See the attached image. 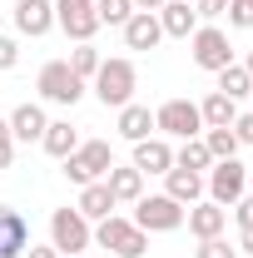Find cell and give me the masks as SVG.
Here are the masks:
<instances>
[{"label":"cell","instance_id":"cell-39","mask_svg":"<svg viewBox=\"0 0 253 258\" xmlns=\"http://www.w3.org/2000/svg\"><path fill=\"white\" fill-rule=\"evenodd\" d=\"M238 64H243V70H248V75H253V50H248V55H243V60H238Z\"/></svg>","mask_w":253,"mask_h":258},{"label":"cell","instance_id":"cell-26","mask_svg":"<svg viewBox=\"0 0 253 258\" xmlns=\"http://www.w3.org/2000/svg\"><path fill=\"white\" fill-rule=\"evenodd\" d=\"M248 90H253V75H248V70H243L238 60L228 64V70H219V95H228V99H243Z\"/></svg>","mask_w":253,"mask_h":258},{"label":"cell","instance_id":"cell-36","mask_svg":"<svg viewBox=\"0 0 253 258\" xmlns=\"http://www.w3.org/2000/svg\"><path fill=\"white\" fill-rule=\"evenodd\" d=\"M20 258H60V253H55V243H30Z\"/></svg>","mask_w":253,"mask_h":258},{"label":"cell","instance_id":"cell-13","mask_svg":"<svg viewBox=\"0 0 253 258\" xmlns=\"http://www.w3.org/2000/svg\"><path fill=\"white\" fill-rule=\"evenodd\" d=\"M184 224H189L194 238H219L223 228H228V209H219L214 199H199V204H189Z\"/></svg>","mask_w":253,"mask_h":258},{"label":"cell","instance_id":"cell-28","mask_svg":"<svg viewBox=\"0 0 253 258\" xmlns=\"http://www.w3.org/2000/svg\"><path fill=\"white\" fill-rule=\"evenodd\" d=\"M95 15H99V25H124L129 15H134V0H95Z\"/></svg>","mask_w":253,"mask_h":258},{"label":"cell","instance_id":"cell-5","mask_svg":"<svg viewBox=\"0 0 253 258\" xmlns=\"http://www.w3.org/2000/svg\"><path fill=\"white\" fill-rule=\"evenodd\" d=\"M35 90H40V99H45V104H65V109H70V104H80V99H85V90H90V85H85V80H80L65 60H50V64H40Z\"/></svg>","mask_w":253,"mask_h":258},{"label":"cell","instance_id":"cell-4","mask_svg":"<svg viewBox=\"0 0 253 258\" xmlns=\"http://www.w3.org/2000/svg\"><path fill=\"white\" fill-rule=\"evenodd\" d=\"M184 204H174L169 194H139L134 199V228H144V233H174V228H184Z\"/></svg>","mask_w":253,"mask_h":258},{"label":"cell","instance_id":"cell-42","mask_svg":"<svg viewBox=\"0 0 253 258\" xmlns=\"http://www.w3.org/2000/svg\"><path fill=\"white\" fill-rule=\"evenodd\" d=\"M248 99H253V90H248Z\"/></svg>","mask_w":253,"mask_h":258},{"label":"cell","instance_id":"cell-15","mask_svg":"<svg viewBox=\"0 0 253 258\" xmlns=\"http://www.w3.org/2000/svg\"><path fill=\"white\" fill-rule=\"evenodd\" d=\"M50 124V114H45V104H15L10 109V134H15V144H40V134Z\"/></svg>","mask_w":253,"mask_h":258},{"label":"cell","instance_id":"cell-22","mask_svg":"<svg viewBox=\"0 0 253 258\" xmlns=\"http://www.w3.org/2000/svg\"><path fill=\"white\" fill-rule=\"evenodd\" d=\"M199 119H204V129H228L233 119H238V99L209 90V95L199 99Z\"/></svg>","mask_w":253,"mask_h":258},{"label":"cell","instance_id":"cell-10","mask_svg":"<svg viewBox=\"0 0 253 258\" xmlns=\"http://www.w3.org/2000/svg\"><path fill=\"white\" fill-rule=\"evenodd\" d=\"M55 25H60L75 45H90L99 30V15H95V0H55Z\"/></svg>","mask_w":253,"mask_h":258},{"label":"cell","instance_id":"cell-40","mask_svg":"<svg viewBox=\"0 0 253 258\" xmlns=\"http://www.w3.org/2000/svg\"><path fill=\"white\" fill-rule=\"evenodd\" d=\"M248 189H253V169H248Z\"/></svg>","mask_w":253,"mask_h":258},{"label":"cell","instance_id":"cell-7","mask_svg":"<svg viewBox=\"0 0 253 258\" xmlns=\"http://www.w3.org/2000/svg\"><path fill=\"white\" fill-rule=\"evenodd\" d=\"M204 194H209L219 209H233V204L248 194V164L214 159V164H209V179H204Z\"/></svg>","mask_w":253,"mask_h":258},{"label":"cell","instance_id":"cell-32","mask_svg":"<svg viewBox=\"0 0 253 258\" xmlns=\"http://www.w3.org/2000/svg\"><path fill=\"white\" fill-rule=\"evenodd\" d=\"M15 159V134H10V119H0V169H10Z\"/></svg>","mask_w":253,"mask_h":258},{"label":"cell","instance_id":"cell-14","mask_svg":"<svg viewBox=\"0 0 253 258\" xmlns=\"http://www.w3.org/2000/svg\"><path fill=\"white\" fill-rule=\"evenodd\" d=\"M119 35H124V45H129V50H154L159 40H164V25H159V15H154V10H134L124 25H119Z\"/></svg>","mask_w":253,"mask_h":258},{"label":"cell","instance_id":"cell-19","mask_svg":"<svg viewBox=\"0 0 253 258\" xmlns=\"http://www.w3.org/2000/svg\"><path fill=\"white\" fill-rule=\"evenodd\" d=\"M164 194H169L174 204H184V209H189V204L204 199V174H194V169H179V164H174V169L164 174Z\"/></svg>","mask_w":253,"mask_h":258},{"label":"cell","instance_id":"cell-21","mask_svg":"<svg viewBox=\"0 0 253 258\" xmlns=\"http://www.w3.org/2000/svg\"><path fill=\"white\" fill-rule=\"evenodd\" d=\"M119 139H129V144H139V139H149V134H154V109H149V104H134V99H129L124 109H119Z\"/></svg>","mask_w":253,"mask_h":258},{"label":"cell","instance_id":"cell-34","mask_svg":"<svg viewBox=\"0 0 253 258\" xmlns=\"http://www.w3.org/2000/svg\"><path fill=\"white\" fill-rule=\"evenodd\" d=\"M233 219H238V228H253V194H243L233 204Z\"/></svg>","mask_w":253,"mask_h":258},{"label":"cell","instance_id":"cell-1","mask_svg":"<svg viewBox=\"0 0 253 258\" xmlns=\"http://www.w3.org/2000/svg\"><path fill=\"white\" fill-rule=\"evenodd\" d=\"M90 90H95V99L104 104V109H124L129 99H134V90H139V70H134V60H129V55L99 60Z\"/></svg>","mask_w":253,"mask_h":258},{"label":"cell","instance_id":"cell-33","mask_svg":"<svg viewBox=\"0 0 253 258\" xmlns=\"http://www.w3.org/2000/svg\"><path fill=\"white\" fill-rule=\"evenodd\" d=\"M194 10H199V20H219L228 10V0H194Z\"/></svg>","mask_w":253,"mask_h":258},{"label":"cell","instance_id":"cell-38","mask_svg":"<svg viewBox=\"0 0 253 258\" xmlns=\"http://www.w3.org/2000/svg\"><path fill=\"white\" fill-rule=\"evenodd\" d=\"M164 0H134V10H159Z\"/></svg>","mask_w":253,"mask_h":258},{"label":"cell","instance_id":"cell-25","mask_svg":"<svg viewBox=\"0 0 253 258\" xmlns=\"http://www.w3.org/2000/svg\"><path fill=\"white\" fill-rule=\"evenodd\" d=\"M174 164L179 169H194V174H209V149H204V139H179V149H174Z\"/></svg>","mask_w":253,"mask_h":258},{"label":"cell","instance_id":"cell-35","mask_svg":"<svg viewBox=\"0 0 253 258\" xmlns=\"http://www.w3.org/2000/svg\"><path fill=\"white\" fill-rule=\"evenodd\" d=\"M233 134H238V144H253V109L233 119Z\"/></svg>","mask_w":253,"mask_h":258},{"label":"cell","instance_id":"cell-41","mask_svg":"<svg viewBox=\"0 0 253 258\" xmlns=\"http://www.w3.org/2000/svg\"><path fill=\"white\" fill-rule=\"evenodd\" d=\"M70 258H85V253H70Z\"/></svg>","mask_w":253,"mask_h":258},{"label":"cell","instance_id":"cell-23","mask_svg":"<svg viewBox=\"0 0 253 258\" xmlns=\"http://www.w3.org/2000/svg\"><path fill=\"white\" fill-rule=\"evenodd\" d=\"M104 184L114 194V204H134V199L144 194V174H139L134 164H114V169L104 174Z\"/></svg>","mask_w":253,"mask_h":258},{"label":"cell","instance_id":"cell-43","mask_svg":"<svg viewBox=\"0 0 253 258\" xmlns=\"http://www.w3.org/2000/svg\"><path fill=\"white\" fill-rule=\"evenodd\" d=\"M189 5H194V0H189Z\"/></svg>","mask_w":253,"mask_h":258},{"label":"cell","instance_id":"cell-29","mask_svg":"<svg viewBox=\"0 0 253 258\" xmlns=\"http://www.w3.org/2000/svg\"><path fill=\"white\" fill-rule=\"evenodd\" d=\"M194 258H238V243H228V238H199V248H194Z\"/></svg>","mask_w":253,"mask_h":258},{"label":"cell","instance_id":"cell-16","mask_svg":"<svg viewBox=\"0 0 253 258\" xmlns=\"http://www.w3.org/2000/svg\"><path fill=\"white\" fill-rule=\"evenodd\" d=\"M154 15H159V25H164V35H174V40H189L199 30V10H194L189 0H164Z\"/></svg>","mask_w":253,"mask_h":258},{"label":"cell","instance_id":"cell-37","mask_svg":"<svg viewBox=\"0 0 253 258\" xmlns=\"http://www.w3.org/2000/svg\"><path fill=\"white\" fill-rule=\"evenodd\" d=\"M238 253H253V228H238Z\"/></svg>","mask_w":253,"mask_h":258},{"label":"cell","instance_id":"cell-24","mask_svg":"<svg viewBox=\"0 0 253 258\" xmlns=\"http://www.w3.org/2000/svg\"><path fill=\"white\" fill-rule=\"evenodd\" d=\"M199 139H204L209 159H238V134H233V124L228 129H204Z\"/></svg>","mask_w":253,"mask_h":258},{"label":"cell","instance_id":"cell-27","mask_svg":"<svg viewBox=\"0 0 253 258\" xmlns=\"http://www.w3.org/2000/svg\"><path fill=\"white\" fill-rule=\"evenodd\" d=\"M99 60H104V55H99L95 45H75V50H70V70H75V75H80V80H85V85H90V80H95V70H99Z\"/></svg>","mask_w":253,"mask_h":258},{"label":"cell","instance_id":"cell-18","mask_svg":"<svg viewBox=\"0 0 253 258\" xmlns=\"http://www.w3.org/2000/svg\"><path fill=\"white\" fill-rule=\"evenodd\" d=\"M40 149H45L50 159H70V154L80 149V129L70 124V119H50L45 134H40Z\"/></svg>","mask_w":253,"mask_h":258},{"label":"cell","instance_id":"cell-11","mask_svg":"<svg viewBox=\"0 0 253 258\" xmlns=\"http://www.w3.org/2000/svg\"><path fill=\"white\" fill-rule=\"evenodd\" d=\"M10 20H15V35H25V40H40V35L55 30V0H15Z\"/></svg>","mask_w":253,"mask_h":258},{"label":"cell","instance_id":"cell-2","mask_svg":"<svg viewBox=\"0 0 253 258\" xmlns=\"http://www.w3.org/2000/svg\"><path fill=\"white\" fill-rule=\"evenodd\" d=\"M65 164V179L75 184V189H85V184H95V179H104L109 169H114V149L104 144V139H80V149L70 154Z\"/></svg>","mask_w":253,"mask_h":258},{"label":"cell","instance_id":"cell-17","mask_svg":"<svg viewBox=\"0 0 253 258\" xmlns=\"http://www.w3.org/2000/svg\"><path fill=\"white\" fill-rule=\"evenodd\" d=\"M25 248H30V228L20 219V209L0 204V258H20Z\"/></svg>","mask_w":253,"mask_h":258},{"label":"cell","instance_id":"cell-12","mask_svg":"<svg viewBox=\"0 0 253 258\" xmlns=\"http://www.w3.org/2000/svg\"><path fill=\"white\" fill-rule=\"evenodd\" d=\"M134 169H139V174H169V169H174V144H169L164 134L139 139V144H134Z\"/></svg>","mask_w":253,"mask_h":258},{"label":"cell","instance_id":"cell-3","mask_svg":"<svg viewBox=\"0 0 253 258\" xmlns=\"http://www.w3.org/2000/svg\"><path fill=\"white\" fill-rule=\"evenodd\" d=\"M95 243H99V248H109L114 258H144L149 233H144V228H134V219L109 214V219H99V224H95Z\"/></svg>","mask_w":253,"mask_h":258},{"label":"cell","instance_id":"cell-8","mask_svg":"<svg viewBox=\"0 0 253 258\" xmlns=\"http://www.w3.org/2000/svg\"><path fill=\"white\" fill-rule=\"evenodd\" d=\"M189 55H194V64L209 70V75H219V70H228V64L238 60L233 45H228V30H219V25H199V30L189 35Z\"/></svg>","mask_w":253,"mask_h":258},{"label":"cell","instance_id":"cell-6","mask_svg":"<svg viewBox=\"0 0 253 258\" xmlns=\"http://www.w3.org/2000/svg\"><path fill=\"white\" fill-rule=\"evenodd\" d=\"M50 243H55L60 258L85 253V248L95 243V224H90L80 209H55V214H50Z\"/></svg>","mask_w":253,"mask_h":258},{"label":"cell","instance_id":"cell-9","mask_svg":"<svg viewBox=\"0 0 253 258\" xmlns=\"http://www.w3.org/2000/svg\"><path fill=\"white\" fill-rule=\"evenodd\" d=\"M154 134H164V139H199L204 134L199 104L194 99H164L154 109Z\"/></svg>","mask_w":253,"mask_h":258},{"label":"cell","instance_id":"cell-31","mask_svg":"<svg viewBox=\"0 0 253 258\" xmlns=\"http://www.w3.org/2000/svg\"><path fill=\"white\" fill-rule=\"evenodd\" d=\"M15 64H20V40L0 35V70H15Z\"/></svg>","mask_w":253,"mask_h":258},{"label":"cell","instance_id":"cell-20","mask_svg":"<svg viewBox=\"0 0 253 258\" xmlns=\"http://www.w3.org/2000/svg\"><path fill=\"white\" fill-rule=\"evenodd\" d=\"M75 209H80V214H85L90 224H99V219H109V214H114L119 204H114V194H109V184H104V179H95V184H85V189H80V199H75Z\"/></svg>","mask_w":253,"mask_h":258},{"label":"cell","instance_id":"cell-30","mask_svg":"<svg viewBox=\"0 0 253 258\" xmlns=\"http://www.w3.org/2000/svg\"><path fill=\"white\" fill-rule=\"evenodd\" d=\"M223 15H228V25H233V30H253V0H228V10H223Z\"/></svg>","mask_w":253,"mask_h":258}]
</instances>
